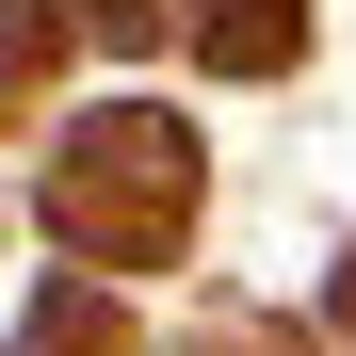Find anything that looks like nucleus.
<instances>
[{"instance_id":"nucleus-3","label":"nucleus","mask_w":356,"mask_h":356,"mask_svg":"<svg viewBox=\"0 0 356 356\" xmlns=\"http://www.w3.org/2000/svg\"><path fill=\"white\" fill-rule=\"evenodd\" d=\"M340 308H356V275H340Z\"/></svg>"},{"instance_id":"nucleus-2","label":"nucleus","mask_w":356,"mask_h":356,"mask_svg":"<svg viewBox=\"0 0 356 356\" xmlns=\"http://www.w3.org/2000/svg\"><path fill=\"white\" fill-rule=\"evenodd\" d=\"M195 49H211L227 81H259V65H291V0H211V17H195Z\"/></svg>"},{"instance_id":"nucleus-1","label":"nucleus","mask_w":356,"mask_h":356,"mask_svg":"<svg viewBox=\"0 0 356 356\" xmlns=\"http://www.w3.org/2000/svg\"><path fill=\"white\" fill-rule=\"evenodd\" d=\"M178 211H195V130H162V113H81V130H65V162H49L65 259L146 275V259L178 243Z\"/></svg>"}]
</instances>
